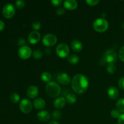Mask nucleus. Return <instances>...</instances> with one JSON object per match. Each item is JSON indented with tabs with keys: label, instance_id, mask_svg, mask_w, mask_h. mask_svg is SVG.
<instances>
[{
	"label": "nucleus",
	"instance_id": "nucleus-1",
	"mask_svg": "<svg viewBox=\"0 0 124 124\" xmlns=\"http://www.w3.org/2000/svg\"><path fill=\"white\" fill-rule=\"evenodd\" d=\"M89 81L87 76L82 74H76L72 78L71 87L77 94H83L88 89Z\"/></svg>",
	"mask_w": 124,
	"mask_h": 124
},
{
	"label": "nucleus",
	"instance_id": "nucleus-2",
	"mask_svg": "<svg viewBox=\"0 0 124 124\" xmlns=\"http://www.w3.org/2000/svg\"><path fill=\"white\" fill-rule=\"evenodd\" d=\"M117 54L113 49H108L104 53L102 58L101 59V65H104L106 64H115L117 61Z\"/></svg>",
	"mask_w": 124,
	"mask_h": 124
},
{
	"label": "nucleus",
	"instance_id": "nucleus-3",
	"mask_svg": "<svg viewBox=\"0 0 124 124\" xmlns=\"http://www.w3.org/2000/svg\"><path fill=\"white\" fill-rule=\"evenodd\" d=\"M46 90L50 97L56 98L61 94V88L56 82L54 81H50L46 85Z\"/></svg>",
	"mask_w": 124,
	"mask_h": 124
},
{
	"label": "nucleus",
	"instance_id": "nucleus-4",
	"mask_svg": "<svg viewBox=\"0 0 124 124\" xmlns=\"http://www.w3.org/2000/svg\"><path fill=\"white\" fill-rule=\"evenodd\" d=\"M108 23L105 18H99L96 19L93 24V29L98 32H104L108 29Z\"/></svg>",
	"mask_w": 124,
	"mask_h": 124
},
{
	"label": "nucleus",
	"instance_id": "nucleus-5",
	"mask_svg": "<svg viewBox=\"0 0 124 124\" xmlns=\"http://www.w3.org/2000/svg\"><path fill=\"white\" fill-rule=\"evenodd\" d=\"M70 49L67 44L65 43H61L57 46L56 48V53L59 57L65 58L69 56Z\"/></svg>",
	"mask_w": 124,
	"mask_h": 124
},
{
	"label": "nucleus",
	"instance_id": "nucleus-6",
	"mask_svg": "<svg viewBox=\"0 0 124 124\" xmlns=\"http://www.w3.org/2000/svg\"><path fill=\"white\" fill-rule=\"evenodd\" d=\"M58 39L56 36L52 33H47L44 36L42 42L45 46L52 47L56 44Z\"/></svg>",
	"mask_w": 124,
	"mask_h": 124
},
{
	"label": "nucleus",
	"instance_id": "nucleus-7",
	"mask_svg": "<svg viewBox=\"0 0 124 124\" xmlns=\"http://www.w3.org/2000/svg\"><path fill=\"white\" fill-rule=\"evenodd\" d=\"M15 8L12 4H7L2 9V15L6 18H11L15 15Z\"/></svg>",
	"mask_w": 124,
	"mask_h": 124
},
{
	"label": "nucleus",
	"instance_id": "nucleus-8",
	"mask_svg": "<svg viewBox=\"0 0 124 124\" xmlns=\"http://www.w3.org/2000/svg\"><path fill=\"white\" fill-rule=\"evenodd\" d=\"M32 54L31 49L27 46L21 47L18 50V56L22 59H27Z\"/></svg>",
	"mask_w": 124,
	"mask_h": 124
},
{
	"label": "nucleus",
	"instance_id": "nucleus-9",
	"mask_svg": "<svg viewBox=\"0 0 124 124\" xmlns=\"http://www.w3.org/2000/svg\"><path fill=\"white\" fill-rule=\"evenodd\" d=\"M19 108L24 113H29L32 109V103L29 99H23L19 103Z\"/></svg>",
	"mask_w": 124,
	"mask_h": 124
},
{
	"label": "nucleus",
	"instance_id": "nucleus-10",
	"mask_svg": "<svg viewBox=\"0 0 124 124\" xmlns=\"http://www.w3.org/2000/svg\"><path fill=\"white\" fill-rule=\"evenodd\" d=\"M57 81L61 85H67L71 81V77L65 73H61L57 76Z\"/></svg>",
	"mask_w": 124,
	"mask_h": 124
},
{
	"label": "nucleus",
	"instance_id": "nucleus-11",
	"mask_svg": "<svg viewBox=\"0 0 124 124\" xmlns=\"http://www.w3.org/2000/svg\"><path fill=\"white\" fill-rule=\"evenodd\" d=\"M41 39V34L38 31H32L28 36V41L31 44H36Z\"/></svg>",
	"mask_w": 124,
	"mask_h": 124
},
{
	"label": "nucleus",
	"instance_id": "nucleus-12",
	"mask_svg": "<svg viewBox=\"0 0 124 124\" xmlns=\"http://www.w3.org/2000/svg\"><path fill=\"white\" fill-rule=\"evenodd\" d=\"M37 117L40 121L47 122V121H49L51 116L49 112L46 110H41L37 113Z\"/></svg>",
	"mask_w": 124,
	"mask_h": 124
},
{
	"label": "nucleus",
	"instance_id": "nucleus-13",
	"mask_svg": "<svg viewBox=\"0 0 124 124\" xmlns=\"http://www.w3.org/2000/svg\"><path fill=\"white\" fill-rule=\"evenodd\" d=\"M27 96L30 99H34L38 96L39 93L38 87L35 85H31L27 90Z\"/></svg>",
	"mask_w": 124,
	"mask_h": 124
},
{
	"label": "nucleus",
	"instance_id": "nucleus-14",
	"mask_svg": "<svg viewBox=\"0 0 124 124\" xmlns=\"http://www.w3.org/2000/svg\"><path fill=\"white\" fill-rule=\"evenodd\" d=\"M78 2L75 0H65L64 2V6L69 10H75L78 7Z\"/></svg>",
	"mask_w": 124,
	"mask_h": 124
},
{
	"label": "nucleus",
	"instance_id": "nucleus-15",
	"mask_svg": "<svg viewBox=\"0 0 124 124\" xmlns=\"http://www.w3.org/2000/svg\"><path fill=\"white\" fill-rule=\"evenodd\" d=\"M66 104V100L64 97L56 98L53 102V105L57 109H61L64 107Z\"/></svg>",
	"mask_w": 124,
	"mask_h": 124
},
{
	"label": "nucleus",
	"instance_id": "nucleus-16",
	"mask_svg": "<svg viewBox=\"0 0 124 124\" xmlns=\"http://www.w3.org/2000/svg\"><path fill=\"white\" fill-rule=\"evenodd\" d=\"M108 95L109 98L113 100L116 99L119 97L118 90L114 86L109 87L108 90Z\"/></svg>",
	"mask_w": 124,
	"mask_h": 124
},
{
	"label": "nucleus",
	"instance_id": "nucleus-17",
	"mask_svg": "<svg viewBox=\"0 0 124 124\" xmlns=\"http://www.w3.org/2000/svg\"><path fill=\"white\" fill-rule=\"evenodd\" d=\"M71 47L73 50L75 52H79L82 50L83 45H82V42L79 40L74 39L71 42Z\"/></svg>",
	"mask_w": 124,
	"mask_h": 124
},
{
	"label": "nucleus",
	"instance_id": "nucleus-18",
	"mask_svg": "<svg viewBox=\"0 0 124 124\" xmlns=\"http://www.w3.org/2000/svg\"><path fill=\"white\" fill-rule=\"evenodd\" d=\"M33 106L37 110H41L46 106V102L42 98H36L33 101Z\"/></svg>",
	"mask_w": 124,
	"mask_h": 124
},
{
	"label": "nucleus",
	"instance_id": "nucleus-19",
	"mask_svg": "<svg viewBox=\"0 0 124 124\" xmlns=\"http://www.w3.org/2000/svg\"><path fill=\"white\" fill-rule=\"evenodd\" d=\"M67 61L70 64H78L79 61V58L78 56L76 55V54H72V55L69 56L67 57Z\"/></svg>",
	"mask_w": 124,
	"mask_h": 124
},
{
	"label": "nucleus",
	"instance_id": "nucleus-20",
	"mask_svg": "<svg viewBox=\"0 0 124 124\" xmlns=\"http://www.w3.org/2000/svg\"><path fill=\"white\" fill-rule=\"evenodd\" d=\"M116 108L120 113H124V98H121L116 102Z\"/></svg>",
	"mask_w": 124,
	"mask_h": 124
},
{
	"label": "nucleus",
	"instance_id": "nucleus-21",
	"mask_svg": "<svg viewBox=\"0 0 124 124\" xmlns=\"http://www.w3.org/2000/svg\"><path fill=\"white\" fill-rule=\"evenodd\" d=\"M41 78L43 82L48 83L49 82H50V80L52 79V75L50 73L45 71V72H43L41 74Z\"/></svg>",
	"mask_w": 124,
	"mask_h": 124
},
{
	"label": "nucleus",
	"instance_id": "nucleus-22",
	"mask_svg": "<svg viewBox=\"0 0 124 124\" xmlns=\"http://www.w3.org/2000/svg\"><path fill=\"white\" fill-rule=\"evenodd\" d=\"M66 101H67L68 103L70 104H73L77 101V98H76V95L73 93H69L67 95L66 99H65Z\"/></svg>",
	"mask_w": 124,
	"mask_h": 124
},
{
	"label": "nucleus",
	"instance_id": "nucleus-23",
	"mask_svg": "<svg viewBox=\"0 0 124 124\" xmlns=\"http://www.w3.org/2000/svg\"><path fill=\"white\" fill-rule=\"evenodd\" d=\"M10 100L11 102L14 104H16L20 100V96L19 94L16 93H13L10 94Z\"/></svg>",
	"mask_w": 124,
	"mask_h": 124
},
{
	"label": "nucleus",
	"instance_id": "nucleus-24",
	"mask_svg": "<svg viewBox=\"0 0 124 124\" xmlns=\"http://www.w3.org/2000/svg\"><path fill=\"white\" fill-rule=\"evenodd\" d=\"M32 55L35 59H40L41 58H42V56H43V53L39 49H36L33 51Z\"/></svg>",
	"mask_w": 124,
	"mask_h": 124
},
{
	"label": "nucleus",
	"instance_id": "nucleus-25",
	"mask_svg": "<svg viewBox=\"0 0 124 124\" xmlns=\"http://www.w3.org/2000/svg\"><path fill=\"white\" fill-rule=\"evenodd\" d=\"M107 70L110 74H113L116 71V66L115 64H109L107 67Z\"/></svg>",
	"mask_w": 124,
	"mask_h": 124
},
{
	"label": "nucleus",
	"instance_id": "nucleus-26",
	"mask_svg": "<svg viewBox=\"0 0 124 124\" xmlns=\"http://www.w3.org/2000/svg\"><path fill=\"white\" fill-rule=\"evenodd\" d=\"M31 27L33 29L34 31H38L41 29V23L38 21H35L31 24Z\"/></svg>",
	"mask_w": 124,
	"mask_h": 124
},
{
	"label": "nucleus",
	"instance_id": "nucleus-27",
	"mask_svg": "<svg viewBox=\"0 0 124 124\" xmlns=\"http://www.w3.org/2000/svg\"><path fill=\"white\" fill-rule=\"evenodd\" d=\"M62 113L59 110H55L54 111H53V113H52V116H53V119L55 120H58L61 117Z\"/></svg>",
	"mask_w": 124,
	"mask_h": 124
},
{
	"label": "nucleus",
	"instance_id": "nucleus-28",
	"mask_svg": "<svg viewBox=\"0 0 124 124\" xmlns=\"http://www.w3.org/2000/svg\"><path fill=\"white\" fill-rule=\"evenodd\" d=\"M25 5V1H24L23 0H18V1H16L15 2V6L18 8H19V9L23 8V7H24Z\"/></svg>",
	"mask_w": 124,
	"mask_h": 124
},
{
	"label": "nucleus",
	"instance_id": "nucleus-29",
	"mask_svg": "<svg viewBox=\"0 0 124 124\" xmlns=\"http://www.w3.org/2000/svg\"><path fill=\"white\" fill-rule=\"evenodd\" d=\"M110 114H111V116H112L113 118H119V117L120 116V112L118 111V110H117V109H114V110H111V113H110Z\"/></svg>",
	"mask_w": 124,
	"mask_h": 124
},
{
	"label": "nucleus",
	"instance_id": "nucleus-30",
	"mask_svg": "<svg viewBox=\"0 0 124 124\" xmlns=\"http://www.w3.org/2000/svg\"><path fill=\"white\" fill-rule=\"evenodd\" d=\"M118 56L122 62H124V46L120 48L119 51Z\"/></svg>",
	"mask_w": 124,
	"mask_h": 124
},
{
	"label": "nucleus",
	"instance_id": "nucleus-31",
	"mask_svg": "<svg viewBox=\"0 0 124 124\" xmlns=\"http://www.w3.org/2000/svg\"><path fill=\"white\" fill-rule=\"evenodd\" d=\"M85 2L90 6H96L99 2V0H86Z\"/></svg>",
	"mask_w": 124,
	"mask_h": 124
},
{
	"label": "nucleus",
	"instance_id": "nucleus-32",
	"mask_svg": "<svg viewBox=\"0 0 124 124\" xmlns=\"http://www.w3.org/2000/svg\"><path fill=\"white\" fill-rule=\"evenodd\" d=\"M51 2H52L53 6H56V7H58V6H60L61 5L62 1L61 0H52Z\"/></svg>",
	"mask_w": 124,
	"mask_h": 124
},
{
	"label": "nucleus",
	"instance_id": "nucleus-33",
	"mask_svg": "<svg viewBox=\"0 0 124 124\" xmlns=\"http://www.w3.org/2000/svg\"><path fill=\"white\" fill-rule=\"evenodd\" d=\"M26 44V41H25V39L24 38H20L18 39V45L19 46H21V47H23V46H24V45Z\"/></svg>",
	"mask_w": 124,
	"mask_h": 124
},
{
	"label": "nucleus",
	"instance_id": "nucleus-34",
	"mask_svg": "<svg viewBox=\"0 0 124 124\" xmlns=\"http://www.w3.org/2000/svg\"><path fill=\"white\" fill-rule=\"evenodd\" d=\"M65 12V10L64 8H59L57 10L56 13V14L58 15L62 16L63 15H64Z\"/></svg>",
	"mask_w": 124,
	"mask_h": 124
},
{
	"label": "nucleus",
	"instance_id": "nucleus-35",
	"mask_svg": "<svg viewBox=\"0 0 124 124\" xmlns=\"http://www.w3.org/2000/svg\"><path fill=\"white\" fill-rule=\"evenodd\" d=\"M119 87L121 89L124 90V77L121 78L119 81Z\"/></svg>",
	"mask_w": 124,
	"mask_h": 124
},
{
	"label": "nucleus",
	"instance_id": "nucleus-36",
	"mask_svg": "<svg viewBox=\"0 0 124 124\" xmlns=\"http://www.w3.org/2000/svg\"><path fill=\"white\" fill-rule=\"evenodd\" d=\"M118 124H124V113L120 115L118 118V121H117Z\"/></svg>",
	"mask_w": 124,
	"mask_h": 124
},
{
	"label": "nucleus",
	"instance_id": "nucleus-37",
	"mask_svg": "<svg viewBox=\"0 0 124 124\" xmlns=\"http://www.w3.org/2000/svg\"><path fill=\"white\" fill-rule=\"evenodd\" d=\"M5 27V24L2 21L0 20V31H2Z\"/></svg>",
	"mask_w": 124,
	"mask_h": 124
},
{
	"label": "nucleus",
	"instance_id": "nucleus-38",
	"mask_svg": "<svg viewBox=\"0 0 124 124\" xmlns=\"http://www.w3.org/2000/svg\"><path fill=\"white\" fill-rule=\"evenodd\" d=\"M52 52V50L50 48H46V50H45V53H46V54H50Z\"/></svg>",
	"mask_w": 124,
	"mask_h": 124
},
{
	"label": "nucleus",
	"instance_id": "nucleus-39",
	"mask_svg": "<svg viewBox=\"0 0 124 124\" xmlns=\"http://www.w3.org/2000/svg\"><path fill=\"white\" fill-rule=\"evenodd\" d=\"M48 124H59V123H58V122H56V121H51V122H50Z\"/></svg>",
	"mask_w": 124,
	"mask_h": 124
},
{
	"label": "nucleus",
	"instance_id": "nucleus-40",
	"mask_svg": "<svg viewBox=\"0 0 124 124\" xmlns=\"http://www.w3.org/2000/svg\"><path fill=\"white\" fill-rule=\"evenodd\" d=\"M122 28L124 30V22L122 23Z\"/></svg>",
	"mask_w": 124,
	"mask_h": 124
}]
</instances>
